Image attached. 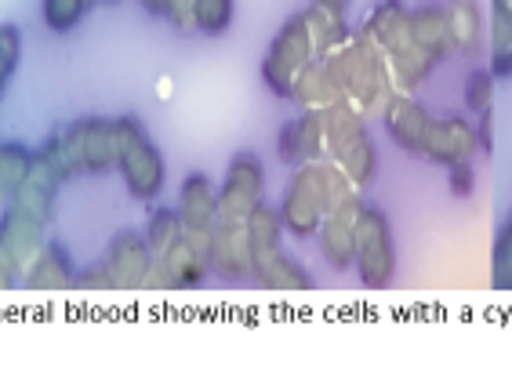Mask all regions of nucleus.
<instances>
[{"mask_svg": "<svg viewBox=\"0 0 512 381\" xmlns=\"http://www.w3.org/2000/svg\"><path fill=\"white\" fill-rule=\"evenodd\" d=\"M117 138V171L124 175V186L135 200H153L164 186V157L153 146V138L135 117L113 120Z\"/></svg>", "mask_w": 512, "mask_h": 381, "instance_id": "f257e3e1", "label": "nucleus"}, {"mask_svg": "<svg viewBox=\"0 0 512 381\" xmlns=\"http://www.w3.org/2000/svg\"><path fill=\"white\" fill-rule=\"evenodd\" d=\"M66 157L73 175H102L117 167V138H113V120L84 117L62 131Z\"/></svg>", "mask_w": 512, "mask_h": 381, "instance_id": "f03ea898", "label": "nucleus"}, {"mask_svg": "<svg viewBox=\"0 0 512 381\" xmlns=\"http://www.w3.org/2000/svg\"><path fill=\"white\" fill-rule=\"evenodd\" d=\"M102 269L113 280V291H142L153 273V251H149L146 236L131 233V229L117 233L106 247Z\"/></svg>", "mask_w": 512, "mask_h": 381, "instance_id": "7ed1b4c3", "label": "nucleus"}, {"mask_svg": "<svg viewBox=\"0 0 512 381\" xmlns=\"http://www.w3.org/2000/svg\"><path fill=\"white\" fill-rule=\"evenodd\" d=\"M331 178L327 171H302L295 178V186L287 193V204H284V218H287V229L298 236H306L316 229V218L324 211V200H331Z\"/></svg>", "mask_w": 512, "mask_h": 381, "instance_id": "20e7f679", "label": "nucleus"}, {"mask_svg": "<svg viewBox=\"0 0 512 381\" xmlns=\"http://www.w3.org/2000/svg\"><path fill=\"white\" fill-rule=\"evenodd\" d=\"M258 200H262V167L251 157H237L229 164V178L226 189H222V200H218V211H222V218L247 222L258 211Z\"/></svg>", "mask_w": 512, "mask_h": 381, "instance_id": "39448f33", "label": "nucleus"}, {"mask_svg": "<svg viewBox=\"0 0 512 381\" xmlns=\"http://www.w3.org/2000/svg\"><path fill=\"white\" fill-rule=\"evenodd\" d=\"M306 55H309V30L306 22L295 19L291 26H284V33H280V40L273 44V51H269L266 59V80L273 84L276 95H287V91L295 88V73L302 69Z\"/></svg>", "mask_w": 512, "mask_h": 381, "instance_id": "423d86ee", "label": "nucleus"}, {"mask_svg": "<svg viewBox=\"0 0 512 381\" xmlns=\"http://www.w3.org/2000/svg\"><path fill=\"white\" fill-rule=\"evenodd\" d=\"M207 273V258L200 251L186 244V236L178 240L171 251H164L153 262V273H149L146 287H157V291H189L197 287Z\"/></svg>", "mask_w": 512, "mask_h": 381, "instance_id": "0eeeda50", "label": "nucleus"}, {"mask_svg": "<svg viewBox=\"0 0 512 381\" xmlns=\"http://www.w3.org/2000/svg\"><path fill=\"white\" fill-rule=\"evenodd\" d=\"M59 186H62V178L55 175L48 164H40V160L33 157L30 175H26V182L19 186V193L11 196V204L22 207L26 215L40 218L44 225H51L55 222V196H59Z\"/></svg>", "mask_w": 512, "mask_h": 381, "instance_id": "6e6552de", "label": "nucleus"}, {"mask_svg": "<svg viewBox=\"0 0 512 381\" xmlns=\"http://www.w3.org/2000/svg\"><path fill=\"white\" fill-rule=\"evenodd\" d=\"M26 287L40 294H62V291H73V262H69V254L62 244H44L40 254L26 265Z\"/></svg>", "mask_w": 512, "mask_h": 381, "instance_id": "1a4fd4ad", "label": "nucleus"}, {"mask_svg": "<svg viewBox=\"0 0 512 381\" xmlns=\"http://www.w3.org/2000/svg\"><path fill=\"white\" fill-rule=\"evenodd\" d=\"M211 262L218 265L222 276H244L247 269H251V229H247V222L222 218V222L215 225Z\"/></svg>", "mask_w": 512, "mask_h": 381, "instance_id": "9d476101", "label": "nucleus"}, {"mask_svg": "<svg viewBox=\"0 0 512 381\" xmlns=\"http://www.w3.org/2000/svg\"><path fill=\"white\" fill-rule=\"evenodd\" d=\"M44 229H48V225L40 222V218L26 215V211L15 204H8V211L0 218V240L15 254V262L22 265V273H26V265L40 254V247H44Z\"/></svg>", "mask_w": 512, "mask_h": 381, "instance_id": "9b49d317", "label": "nucleus"}, {"mask_svg": "<svg viewBox=\"0 0 512 381\" xmlns=\"http://www.w3.org/2000/svg\"><path fill=\"white\" fill-rule=\"evenodd\" d=\"M356 240H360V258H364V280L367 284H385V276L393 269V251H389V236L385 222L367 211L356 225Z\"/></svg>", "mask_w": 512, "mask_h": 381, "instance_id": "f8f14e48", "label": "nucleus"}, {"mask_svg": "<svg viewBox=\"0 0 512 381\" xmlns=\"http://www.w3.org/2000/svg\"><path fill=\"white\" fill-rule=\"evenodd\" d=\"M218 215V200L207 186L204 175H189L182 182V196H178V218L186 229H204V225H215Z\"/></svg>", "mask_w": 512, "mask_h": 381, "instance_id": "ddd939ff", "label": "nucleus"}, {"mask_svg": "<svg viewBox=\"0 0 512 381\" xmlns=\"http://www.w3.org/2000/svg\"><path fill=\"white\" fill-rule=\"evenodd\" d=\"M30 167H33L30 149L19 146V142H0V193H4V200H11V196L19 193V186L30 175Z\"/></svg>", "mask_w": 512, "mask_h": 381, "instance_id": "4468645a", "label": "nucleus"}, {"mask_svg": "<svg viewBox=\"0 0 512 381\" xmlns=\"http://www.w3.org/2000/svg\"><path fill=\"white\" fill-rule=\"evenodd\" d=\"M425 142H429V153L440 160H462V157H469V149H473V135H469L462 124L429 127Z\"/></svg>", "mask_w": 512, "mask_h": 381, "instance_id": "2eb2a0df", "label": "nucleus"}, {"mask_svg": "<svg viewBox=\"0 0 512 381\" xmlns=\"http://www.w3.org/2000/svg\"><path fill=\"white\" fill-rule=\"evenodd\" d=\"M182 233H186V225H182L178 211H168V207L153 211V218H149V225H146V244H149V251H153V262H157L164 251H171V247L182 240Z\"/></svg>", "mask_w": 512, "mask_h": 381, "instance_id": "dca6fc26", "label": "nucleus"}, {"mask_svg": "<svg viewBox=\"0 0 512 381\" xmlns=\"http://www.w3.org/2000/svg\"><path fill=\"white\" fill-rule=\"evenodd\" d=\"M95 4L99 0H44V22H48V30L69 33Z\"/></svg>", "mask_w": 512, "mask_h": 381, "instance_id": "f3484780", "label": "nucleus"}, {"mask_svg": "<svg viewBox=\"0 0 512 381\" xmlns=\"http://www.w3.org/2000/svg\"><path fill=\"white\" fill-rule=\"evenodd\" d=\"M316 138H320V124H316V117L302 120V124H295V127H287L284 135H280V157L302 160L309 149L316 146Z\"/></svg>", "mask_w": 512, "mask_h": 381, "instance_id": "a211bd4d", "label": "nucleus"}, {"mask_svg": "<svg viewBox=\"0 0 512 381\" xmlns=\"http://www.w3.org/2000/svg\"><path fill=\"white\" fill-rule=\"evenodd\" d=\"M22 59V33L15 26H0V98H4V88L11 84L15 77V69H19Z\"/></svg>", "mask_w": 512, "mask_h": 381, "instance_id": "6ab92c4d", "label": "nucleus"}, {"mask_svg": "<svg viewBox=\"0 0 512 381\" xmlns=\"http://www.w3.org/2000/svg\"><path fill=\"white\" fill-rule=\"evenodd\" d=\"M229 22H233V0H197V30L200 33H218L229 30Z\"/></svg>", "mask_w": 512, "mask_h": 381, "instance_id": "aec40b11", "label": "nucleus"}, {"mask_svg": "<svg viewBox=\"0 0 512 381\" xmlns=\"http://www.w3.org/2000/svg\"><path fill=\"white\" fill-rule=\"evenodd\" d=\"M353 240H356V225L345 222V218H335V222L327 225V233H324L327 258H331L335 265H345V262H349V254H353Z\"/></svg>", "mask_w": 512, "mask_h": 381, "instance_id": "412c9836", "label": "nucleus"}, {"mask_svg": "<svg viewBox=\"0 0 512 381\" xmlns=\"http://www.w3.org/2000/svg\"><path fill=\"white\" fill-rule=\"evenodd\" d=\"M33 157L40 160V164H48L55 175L66 182V178H73V167H69V157H66V142H62V135H51L44 146L33 153Z\"/></svg>", "mask_w": 512, "mask_h": 381, "instance_id": "4be33fe9", "label": "nucleus"}, {"mask_svg": "<svg viewBox=\"0 0 512 381\" xmlns=\"http://www.w3.org/2000/svg\"><path fill=\"white\" fill-rule=\"evenodd\" d=\"M178 30H197V0H168V11H164Z\"/></svg>", "mask_w": 512, "mask_h": 381, "instance_id": "5701e85b", "label": "nucleus"}, {"mask_svg": "<svg viewBox=\"0 0 512 381\" xmlns=\"http://www.w3.org/2000/svg\"><path fill=\"white\" fill-rule=\"evenodd\" d=\"M19 276H22V265L15 262V254L8 251V244L0 240V294H8Z\"/></svg>", "mask_w": 512, "mask_h": 381, "instance_id": "b1692460", "label": "nucleus"}, {"mask_svg": "<svg viewBox=\"0 0 512 381\" xmlns=\"http://www.w3.org/2000/svg\"><path fill=\"white\" fill-rule=\"evenodd\" d=\"M73 291H91V294H106V291H113V280H109V273L106 269H91V273H84V276H77L73 280Z\"/></svg>", "mask_w": 512, "mask_h": 381, "instance_id": "393cba45", "label": "nucleus"}, {"mask_svg": "<svg viewBox=\"0 0 512 381\" xmlns=\"http://www.w3.org/2000/svg\"><path fill=\"white\" fill-rule=\"evenodd\" d=\"M469 102H473L476 109H487V106H491V77H487V73H476V77H473V91H469Z\"/></svg>", "mask_w": 512, "mask_h": 381, "instance_id": "a878e982", "label": "nucleus"}, {"mask_svg": "<svg viewBox=\"0 0 512 381\" xmlns=\"http://www.w3.org/2000/svg\"><path fill=\"white\" fill-rule=\"evenodd\" d=\"M458 37H462V44L465 48H473V40H476V15H473V8L465 4V15H458Z\"/></svg>", "mask_w": 512, "mask_h": 381, "instance_id": "bb28decb", "label": "nucleus"}, {"mask_svg": "<svg viewBox=\"0 0 512 381\" xmlns=\"http://www.w3.org/2000/svg\"><path fill=\"white\" fill-rule=\"evenodd\" d=\"M498 284L509 287L512 284V236L502 240V262H498Z\"/></svg>", "mask_w": 512, "mask_h": 381, "instance_id": "cd10ccee", "label": "nucleus"}, {"mask_svg": "<svg viewBox=\"0 0 512 381\" xmlns=\"http://www.w3.org/2000/svg\"><path fill=\"white\" fill-rule=\"evenodd\" d=\"M142 8H146L149 15H164V11H168V0H142Z\"/></svg>", "mask_w": 512, "mask_h": 381, "instance_id": "c85d7f7f", "label": "nucleus"}, {"mask_svg": "<svg viewBox=\"0 0 512 381\" xmlns=\"http://www.w3.org/2000/svg\"><path fill=\"white\" fill-rule=\"evenodd\" d=\"M324 4H331V8H335V4H342V0H324Z\"/></svg>", "mask_w": 512, "mask_h": 381, "instance_id": "c756f323", "label": "nucleus"}, {"mask_svg": "<svg viewBox=\"0 0 512 381\" xmlns=\"http://www.w3.org/2000/svg\"><path fill=\"white\" fill-rule=\"evenodd\" d=\"M106 4H117V0H106Z\"/></svg>", "mask_w": 512, "mask_h": 381, "instance_id": "7c9ffc66", "label": "nucleus"}, {"mask_svg": "<svg viewBox=\"0 0 512 381\" xmlns=\"http://www.w3.org/2000/svg\"><path fill=\"white\" fill-rule=\"evenodd\" d=\"M0 200H4V193H0Z\"/></svg>", "mask_w": 512, "mask_h": 381, "instance_id": "2f4dec72", "label": "nucleus"}]
</instances>
